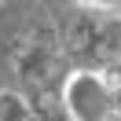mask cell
<instances>
[{"label":"cell","mask_w":121,"mask_h":121,"mask_svg":"<svg viewBox=\"0 0 121 121\" xmlns=\"http://www.w3.org/2000/svg\"><path fill=\"white\" fill-rule=\"evenodd\" d=\"M66 103H70V114L77 121H106L110 117V99H106L103 84L95 77H77L66 92Z\"/></svg>","instance_id":"obj_1"},{"label":"cell","mask_w":121,"mask_h":121,"mask_svg":"<svg viewBox=\"0 0 121 121\" xmlns=\"http://www.w3.org/2000/svg\"><path fill=\"white\" fill-rule=\"evenodd\" d=\"M0 121H37V117H33V110H26L22 99L4 95L0 99Z\"/></svg>","instance_id":"obj_2"}]
</instances>
